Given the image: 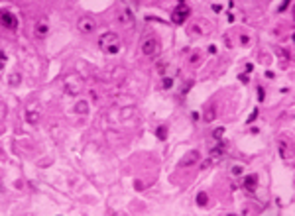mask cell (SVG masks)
<instances>
[{"label": "cell", "mask_w": 295, "mask_h": 216, "mask_svg": "<svg viewBox=\"0 0 295 216\" xmlns=\"http://www.w3.org/2000/svg\"><path fill=\"white\" fill-rule=\"evenodd\" d=\"M99 47L108 55L118 53V51H120V38H118V34H114V32L102 34L99 38Z\"/></svg>", "instance_id": "obj_1"}, {"label": "cell", "mask_w": 295, "mask_h": 216, "mask_svg": "<svg viewBox=\"0 0 295 216\" xmlns=\"http://www.w3.org/2000/svg\"><path fill=\"white\" fill-rule=\"evenodd\" d=\"M40 118H41V106H40V102L38 100L30 102L28 106H26V122L28 124H38Z\"/></svg>", "instance_id": "obj_2"}, {"label": "cell", "mask_w": 295, "mask_h": 216, "mask_svg": "<svg viewBox=\"0 0 295 216\" xmlns=\"http://www.w3.org/2000/svg\"><path fill=\"white\" fill-rule=\"evenodd\" d=\"M189 14H191V8H189L185 2H179V4L173 8V14H171L173 24H183V22L189 18Z\"/></svg>", "instance_id": "obj_3"}, {"label": "cell", "mask_w": 295, "mask_h": 216, "mask_svg": "<svg viewBox=\"0 0 295 216\" xmlns=\"http://www.w3.org/2000/svg\"><path fill=\"white\" fill-rule=\"evenodd\" d=\"M0 26L8 28V29H16L18 28V20L10 10H0Z\"/></svg>", "instance_id": "obj_4"}, {"label": "cell", "mask_w": 295, "mask_h": 216, "mask_svg": "<svg viewBox=\"0 0 295 216\" xmlns=\"http://www.w3.org/2000/svg\"><path fill=\"white\" fill-rule=\"evenodd\" d=\"M159 51V41L156 38H146L142 41V53L148 55V57H152V55H156Z\"/></svg>", "instance_id": "obj_5"}, {"label": "cell", "mask_w": 295, "mask_h": 216, "mask_svg": "<svg viewBox=\"0 0 295 216\" xmlns=\"http://www.w3.org/2000/svg\"><path fill=\"white\" fill-rule=\"evenodd\" d=\"M77 28H79L81 34H93L94 28H97V24H94V20L91 16H81L77 20Z\"/></svg>", "instance_id": "obj_6"}, {"label": "cell", "mask_w": 295, "mask_h": 216, "mask_svg": "<svg viewBox=\"0 0 295 216\" xmlns=\"http://www.w3.org/2000/svg\"><path fill=\"white\" fill-rule=\"evenodd\" d=\"M116 18H118V24H120L122 28H132L134 26V14H132L128 8H122V10H118L116 14Z\"/></svg>", "instance_id": "obj_7"}, {"label": "cell", "mask_w": 295, "mask_h": 216, "mask_svg": "<svg viewBox=\"0 0 295 216\" xmlns=\"http://www.w3.org/2000/svg\"><path fill=\"white\" fill-rule=\"evenodd\" d=\"M63 85H65V91H67V94H79L81 92V81L75 77V75H67L63 81Z\"/></svg>", "instance_id": "obj_8"}, {"label": "cell", "mask_w": 295, "mask_h": 216, "mask_svg": "<svg viewBox=\"0 0 295 216\" xmlns=\"http://www.w3.org/2000/svg\"><path fill=\"white\" fill-rule=\"evenodd\" d=\"M242 187H244L246 192H254L258 189V175H248L244 179V183H242Z\"/></svg>", "instance_id": "obj_9"}, {"label": "cell", "mask_w": 295, "mask_h": 216, "mask_svg": "<svg viewBox=\"0 0 295 216\" xmlns=\"http://www.w3.org/2000/svg\"><path fill=\"white\" fill-rule=\"evenodd\" d=\"M199 157H201V155H199V151H189L185 157L181 159V165L185 167V165H195V163L199 161Z\"/></svg>", "instance_id": "obj_10"}, {"label": "cell", "mask_w": 295, "mask_h": 216, "mask_svg": "<svg viewBox=\"0 0 295 216\" xmlns=\"http://www.w3.org/2000/svg\"><path fill=\"white\" fill-rule=\"evenodd\" d=\"M215 118H217V106L211 104V106H206V110H205V122H212Z\"/></svg>", "instance_id": "obj_11"}, {"label": "cell", "mask_w": 295, "mask_h": 216, "mask_svg": "<svg viewBox=\"0 0 295 216\" xmlns=\"http://www.w3.org/2000/svg\"><path fill=\"white\" fill-rule=\"evenodd\" d=\"M49 32V26L46 22H38V26H35V34H38V38H46Z\"/></svg>", "instance_id": "obj_12"}, {"label": "cell", "mask_w": 295, "mask_h": 216, "mask_svg": "<svg viewBox=\"0 0 295 216\" xmlns=\"http://www.w3.org/2000/svg\"><path fill=\"white\" fill-rule=\"evenodd\" d=\"M75 112H77V114H87V112H88V102H87V100H79V102L75 104Z\"/></svg>", "instance_id": "obj_13"}, {"label": "cell", "mask_w": 295, "mask_h": 216, "mask_svg": "<svg viewBox=\"0 0 295 216\" xmlns=\"http://www.w3.org/2000/svg\"><path fill=\"white\" fill-rule=\"evenodd\" d=\"M224 150H226L224 145H217V147H212V150H211V157H212V159H217L218 155H223V153H224Z\"/></svg>", "instance_id": "obj_14"}, {"label": "cell", "mask_w": 295, "mask_h": 216, "mask_svg": "<svg viewBox=\"0 0 295 216\" xmlns=\"http://www.w3.org/2000/svg\"><path fill=\"white\" fill-rule=\"evenodd\" d=\"M156 136H158L159 140H165V138H167V128H165V126H159V128L156 130Z\"/></svg>", "instance_id": "obj_15"}, {"label": "cell", "mask_w": 295, "mask_h": 216, "mask_svg": "<svg viewBox=\"0 0 295 216\" xmlns=\"http://www.w3.org/2000/svg\"><path fill=\"white\" fill-rule=\"evenodd\" d=\"M206 200H209V197H206L205 192H199V195H197V204H199V206H205Z\"/></svg>", "instance_id": "obj_16"}, {"label": "cell", "mask_w": 295, "mask_h": 216, "mask_svg": "<svg viewBox=\"0 0 295 216\" xmlns=\"http://www.w3.org/2000/svg\"><path fill=\"white\" fill-rule=\"evenodd\" d=\"M20 81H22V77L18 75V73H14V75H10V79H8V83L14 87V85H20Z\"/></svg>", "instance_id": "obj_17"}, {"label": "cell", "mask_w": 295, "mask_h": 216, "mask_svg": "<svg viewBox=\"0 0 295 216\" xmlns=\"http://www.w3.org/2000/svg\"><path fill=\"white\" fill-rule=\"evenodd\" d=\"M230 173H232L234 177H238V175H242V173H244V167H242V165H234V167L230 169Z\"/></svg>", "instance_id": "obj_18"}, {"label": "cell", "mask_w": 295, "mask_h": 216, "mask_svg": "<svg viewBox=\"0 0 295 216\" xmlns=\"http://www.w3.org/2000/svg\"><path fill=\"white\" fill-rule=\"evenodd\" d=\"M161 87H164L165 91H167V88H171V87H173V79H171V77H165L164 83H161Z\"/></svg>", "instance_id": "obj_19"}, {"label": "cell", "mask_w": 295, "mask_h": 216, "mask_svg": "<svg viewBox=\"0 0 295 216\" xmlns=\"http://www.w3.org/2000/svg\"><path fill=\"white\" fill-rule=\"evenodd\" d=\"M223 134H224V128H217L215 132H212V138H215V140H220V136H223Z\"/></svg>", "instance_id": "obj_20"}, {"label": "cell", "mask_w": 295, "mask_h": 216, "mask_svg": "<svg viewBox=\"0 0 295 216\" xmlns=\"http://www.w3.org/2000/svg\"><path fill=\"white\" fill-rule=\"evenodd\" d=\"M258 98H260V100H264V88H262V87L258 88Z\"/></svg>", "instance_id": "obj_21"}, {"label": "cell", "mask_w": 295, "mask_h": 216, "mask_svg": "<svg viewBox=\"0 0 295 216\" xmlns=\"http://www.w3.org/2000/svg\"><path fill=\"white\" fill-rule=\"evenodd\" d=\"M287 6H289V2H283V4H282V6H279V12H283V10H285V8H287Z\"/></svg>", "instance_id": "obj_22"}, {"label": "cell", "mask_w": 295, "mask_h": 216, "mask_svg": "<svg viewBox=\"0 0 295 216\" xmlns=\"http://www.w3.org/2000/svg\"><path fill=\"white\" fill-rule=\"evenodd\" d=\"M136 189H138V191H142V189H144V183H140V181H136Z\"/></svg>", "instance_id": "obj_23"}, {"label": "cell", "mask_w": 295, "mask_h": 216, "mask_svg": "<svg viewBox=\"0 0 295 216\" xmlns=\"http://www.w3.org/2000/svg\"><path fill=\"white\" fill-rule=\"evenodd\" d=\"M212 10H215V12H220V10H223V8H220L218 4H212Z\"/></svg>", "instance_id": "obj_24"}, {"label": "cell", "mask_w": 295, "mask_h": 216, "mask_svg": "<svg viewBox=\"0 0 295 216\" xmlns=\"http://www.w3.org/2000/svg\"><path fill=\"white\" fill-rule=\"evenodd\" d=\"M2 67H4V61H0V69H2Z\"/></svg>", "instance_id": "obj_25"}, {"label": "cell", "mask_w": 295, "mask_h": 216, "mask_svg": "<svg viewBox=\"0 0 295 216\" xmlns=\"http://www.w3.org/2000/svg\"><path fill=\"white\" fill-rule=\"evenodd\" d=\"M228 216H236V214H228Z\"/></svg>", "instance_id": "obj_26"}]
</instances>
